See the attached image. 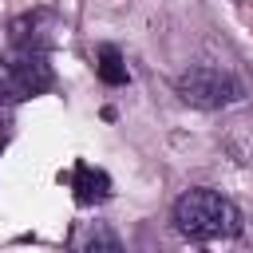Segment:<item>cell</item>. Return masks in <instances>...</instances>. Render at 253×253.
I'll list each match as a JSON object with an SVG mask.
<instances>
[{
  "mask_svg": "<svg viewBox=\"0 0 253 253\" xmlns=\"http://www.w3.org/2000/svg\"><path fill=\"white\" fill-rule=\"evenodd\" d=\"M71 190H75V198H79L83 206H95V202H103V198L111 194V178H107L103 170H95L91 162H75V170H71Z\"/></svg>",
  "mask_w": 253,
  "mask_h": 253,
  "instance_id": "277c9868",
  "label": "cell"
},
{
  "mask_svg": "<svg viewBox=\"0 0 253 253\" xmlns=\"http://www.w3.org/2000/svg\"><path fill=\"white\" fill-rule=\"evenodd\" d=\"M174 91L182 103L198 107V111H221L245 99V87L233 71L217 67V63H194L174 79Z\"/></svg>",
  "mask_w": 253,
  "mask_h": 253,
  "instance_id": "7a4b0ae2",
  "label": "cell"
},
{
  "mask_svg": "<svg viewBox=\"0 0 253 253\" xmlns=\"http://www.w3.org/2000/svg\"><path fill=\"white\" fill-rule=\"evenodd\" d=\"M75 253H126V249H123V241H119V233L111 225L87 221L79 229V237H75Z\"/></svg>",
  "mask_w": 253,
  "mask_h": 253,
  "instance_id": "5b68a950",
  "label": "cell"
},
{
  "mask_svg": "<svg viewBox=\"0 0 253 253\" xmlns=\"http://www.w3.org/2000/svg\"><path fill=\"white\" fill-rule=\"evenodd\" d=\"M174 229L194 241H213V237H233L241 233V210L221 198L217 190H186L174 202Z\"/></svg>",
  "mask_w": 253,
  "mask_h": 253,
  "instance_id": "6da1fadb",
  "label": "cell"
},
{
  "mask_svg": "<svg viewBox=\"0 0 253 253\" xmlns=\"http://www.w3.org/2000/svg\"><path fill=\"white\" fill-rule=\"evenodd\" d=\"M95 71H99V79L107 83V87H123L126 83V63H123V55H119V47H99V63H95Z\"/></svg>",
  "mask_w": 253,
  "mask_h": 253,
  "instance_id": "8992f818",
  "label": "cell"
},
{
  "mask_svg": "<svg viewBox=\"0 0 253 253\" xmlns=\"http://www.w3.org/2000/svg\"><path fill=\"white\" fill-rule=\"evenodd\" d=\"M8 83L16 95H40L51 87V67L40 47H16L8 59Z\"/></svg>",
  "mask_w": 253,
  "mask_h": 253,
  "instance_id": "3957f363",
  "label": "cell"
}]
</instances>
